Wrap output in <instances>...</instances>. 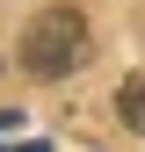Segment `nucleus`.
I'll use <instances>...</instances> for the list:
<instances>
[{
	"label": "nucleus",
	"instance_id": "obj_1",
	"mask_svg": "<svg viewBox=\"0 0 145 152\" xmlns=\"http://www.w3.org/2000/svg\"><path fill=\"white\" fill-rule=\"evenodd\" d=\"M22 65L36 80H65V72L87 65V15L80 7H44L22 29Z\"/></svg>",
	"mask_w": 145,
	"mask_h": 152
},
{
	"label": "nucleus",
	"instance_id": "obj_2",
	"mask_svg": "<svg viewBox=\"0 0 145 152\" xmlns=\"http://www.w3.org/2000/svg\"><path fill=\"white\" fill-rule=\"evenodd\" d=\"M123 123H138V130H145V72L123 87Z\"/></svg>",
	"mask_w": 145,
	"mask_h": 152
},
{
	"label": "nucleus",
	"instance_id": "obj_3",
	"mask_svg": "<svg viewBox=\"0 0 145 152\" xmlns=\"http://www.w3.org/2000/svg\"><path fill=\"white\" fill-rule=\"evenodd\" d=\"M15 152H51V145H15Z\"/></svg>",
	"mask_w": 145,
	"mask_h": 152
}]
</instances>
